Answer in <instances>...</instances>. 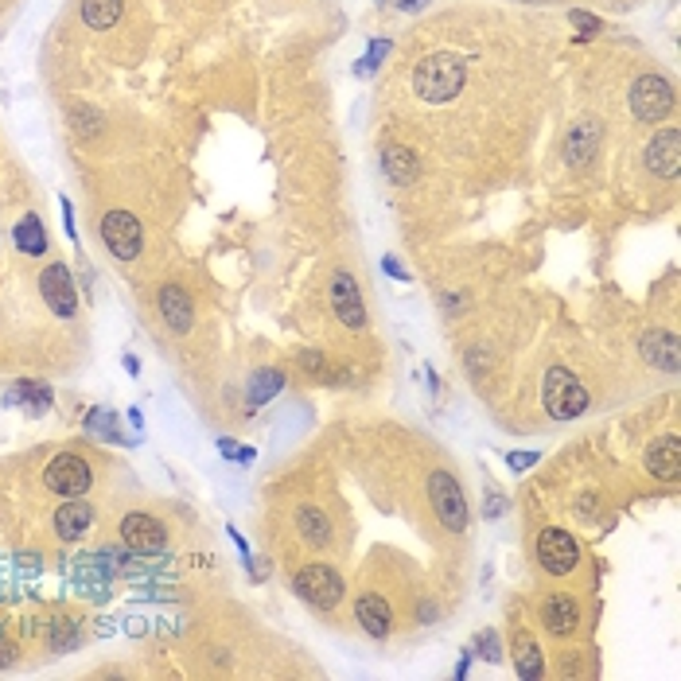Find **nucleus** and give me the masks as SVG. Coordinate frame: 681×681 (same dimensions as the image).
<instances>
[{
    "instance_id": "f257e3e1",
    "label": "nucleus",
    "mask_w": 681,
    "mask_h": 681,
    "mask_svg": "<svg viewBox=\"0 0 681 681\" xmlns=\"http://www.w3.org/2000/svg\"><path fill=\"white\" fill-rule=\"evenodd\" d=\"M463 78H468V70H463V59L440 51V55H428V59L417 67L413 90L421 94L425 101H452V98L463 90Z\"/></svg>"
},
{
    "instance_id": "f03ea898",
    "label": "nucleus",
    "mask_w": 681,
    "mask_h": 681,
    "mask_svg": "<svg viewBox=\"0 0 681 681\" xmlns=\"http://www.w3.org/2000/svg\"><path fill=\"white\" fill-rule=\"evenodd\" d=\"M542 397H545V409L553 421H573L588 409V389L576 382V374H569L564 366H553L545 374V386H542Z\"/></svg>"
},
{
    "instance_id": "7ed1b4c3",
    "label": "nucleus",
    "mask_w": 681,
    "mask_h": 681,
    "mask_svg": "<svg viewBox=\"0 0 681 681\" xmlns=\"http://www.w3.org/2000/svg\"><path fill=\"white\" fill-rule=\"evenodd\" d=\"M293 588L300 592L304 604H312L315 612H331V607L343 604V576L331 569V564H304V569L293 576Z\"/></svg>"
},
{
    "instance_id": "20e7f679",
    "label": "nucleus",
    "mask_w": 681,
    "mask_h": 681,
    "mask_svg": "<svg viewBox=\"0 0 681 681\" xmlns=\"http://www.w3.org/2000/svg\"><path fill=\"white\" fill-rule=\"evenodd\" d=\"M43 483H47V490H55V495H63V499H82L86 490H90V483H94V471H90V463H86L82 456L59 452L47 463V471H43Z\"/></svg>"
},
{
    "instance_id": "39448f33",
    "label": "nucleus",
    "mask_w": 681,
    "mask_h": 681,
    "mask_svg": "<svg viewBox=\"0 0 681 681\" xmlns=\"http://www.w3.org/2000/svg\"><path fill=\"white\" fill-rule=\"evenodd\" d=\"M428 499H432L437 518L444 521V530H452V533L468 530V499H463L459 483L448 471H432L428 475Z\"/></svg>"
},
{
    "instance_id": "423d86ee",
    "label": "nucleus",
    "mask_w": 681,
    "mask_h": 681,
    "mask_svg": "<svg viewBox=\"0 0 681 681\" xmlns=\"http://www.w3.org/2000/svg\"><path fill=\"white\" fill-rule=\"evenodd\" d=\"M631 109L639 121H662L674 109V86L662 75H643L631 86Z\"/></svg>"
},
{
    "instance_id": "0eeeda50",
    "label": "nucleus",
    "mask_w": 681,
    "mask_h": 681,
    "mask_svg": "<svg viewBox=\"0 0 681 681\" xmlns=\"http://www.w3.org/2000/svg\"><path fill=\"white\" fill-rule=\"evenodd\" d=\"M538 561H542V569L545 573H553V576H569L576 569V561H581V553H576V542H573V533H564L557 526H549L542 530V538H538Z\"/></svg>"
},
{
    "instance_id": "6e6552de",
    "label": "nucleus",
    "mask_w": 681,
    "mask_h": 681,
    "mask_svg": "<svg viewBox=\"0 0 681 681\" xmlns=\"http://www.w3.org/2000/svg\"><path fill=\"white\" fill-rule=\"evenodd\" d=\"M101 242L109 245L113 257L133 261L140 253V222L129 211H109L106 219H101Z\"/></svg>"
},
{
    "instance_id": "1a4fd4ad",
    "label": "nucleus",
    "mask_w": 681,
    "mask_h": 681,
    "mask_svg": "<svg viewBox=\"0 0 681 681\" xmlns=\"http://www.w3.org/2000/svg\"><path fill=\"white\" fill-rule=\"evenodd\" d=\"M39 293H43V300H47V308H51L55 315H63V320H70V315H75L78 293H75V281H70V269H67V265L43 269Z\"/></svg>"
},
{
    "instance_id": "9d476101",
    "label": "nucleus",
    "mask_w": 681,
    "mask_h": 681,
    "mask_svg": "<svg viewBox=\"0 0 681 681\" xmlns=\"http://www.w3.org/2000/svg\"><path fill=\"white\" fill-rule=\"evenodd\" d=\"M646 168L662 180H677V171H681V133L677 129L655 133V140L646 144Z\"/></svg>"
},
{
    "instance_id": "9b49d317",
    "label": "nucleus",
    "mask_w": 681,
    "mask_h": 681,
    "mask_svg": "<svg viewBox=\"0 0 681 681\" xmlns=\"http://www.w3.org/2000/svg\"><path fill=\"white\" fill-rule=\"evenodd\" d=\"M121 542L133 553H160L164 549V526L149 514H129L121 521Z\"/></svg>"
},
{
    "instance_id": "f8f14e48",
    "label": "nucleus",
    "mask_w": 681,
    "mask_h": 681,
    "mask_svg": "<svg viewBox=\"0 0 681 681\" xmlns=\"http://www.w3.org/2000/svg\"><path fill=\"white\" fill-rule=\"evenodd\" d=\"M331 308L346 327H362L366 324V312H362V296H358V284L351 273H335L331 281Z\"/></svg>"
},
{
    "instance_id": "ddd939ff",
    "label": "nucleus",
    "mask_w": 681,
    "mask_h": 681,
    "mask_svg": "<svg viewBox=\"0 0 681 681\" xmlns=\"http://www.w3.org/2000/svg\"><path fill=\"white\" fill-rule=\"evenodd\" d=\"M643 358L650 366H658L666 374H677L681 370V343L674 331H646L643 335Z\"/></svg>"
},
{
    "instance_id": "4468645a",
    "label": "nucleus",
    "mask_w": 681,
    "mask_h": 681,
    "mask_svg": "<svg viewBox=\"0 0 681 681\" xmlns=\"http://www.w3.org/2000/svg\"><path fill=\"white\" fill-rule=\"evenodd\" d=\"M90 526H94V506L86 499H70L55 511V533H59L63 542H78Z\"/></svg>"
},
{
    "instance_id": "2eb2a0df",
    "label": "nucleus",
    "mask_w": 681,
    "mask_h": 681,
    "mask_svg": "<svg viewBox=\"0 0 681 681\" xmlns=\"http://www.w3.org/2000/svg\"><path fill=\"white\" fill-rule=\"evenodd\" d=\"M600 149V125L596 121H576L564 137V156H569L573 168H584Z\"/></svg>"
},
{
    "instance_id": "dca6fc26",
    "label": "nucleus",
    "mask_w": 681,
    "mask_h": 681,
    "mask_svg": "<svg viewBox=\"0 0 681 681\" xmlns=\"http://www.w3.org/2000/svg\"><path fill=\"white\" fill-rule=\"evenodd\" d=\"M355 615L362 623V631L374 635V639H386L389 627H394V619H389V604L378 596V592H362L358 604H355Z\"/></svg>"
},
{
    "instance_id": "f3484780",
    "label": "nucleus",
    "mask_w": 681,
    "mask_h": 681,
    "mask_svg": "<svg viewBox=\"0 0 681 681\" xmlns=\"http://www.w3.org/2000/svg\"><path fill=\"white\" fill-rule=\"evenodd\" d=\"M646 471L655 475V480L674 483L677 471H681V437H662L655 448H650V452H646Z\"/></svg>"
},
{
    "instance_id": "a211bd4d",
    "label": "nucleus",
    "mask_w": 681,
    "mask_h": 681,
    "mask_svg": "<svg viewBox=\"0 0 681 681\" xmlns=\"http://www.w3.org/2000/svg\"><path fill=\"white\" fill-rule=\"evenodd\" d=\"M542 623H545V631L549 635H573L576 631V623H581V612H576V604L569 596H549L545 607H542Z\"/></svg>"
},
{
    "instance_id": "6ab92c4d",
    "label": "nucleus",
    "mask_w": 681,
    "mask_h": 681,
    "mask_svg": "<svg viewBox=\"0 0 681 681\" xmlns=\"http://www.w3.org/2000/svg\"><path fill=\"white\" fill-rule=\"evenodd\" d=\"M160 312H164V324L171 331H191V300H187V293L180 284H168L160 293Z\"/></svg>"
},
{
    "instance_id": "aec40b11",
    "label": "nucleus",
    "mask_w": 681,
    "mask_h": 681,
    "mask_svg": "<svg viewBox=\"0 0 681 681\" xmlns=\"http://www.w3.org/2000/svg\"><path fill=\"white\" fill-rule=\"evenodd\" d=\"M296 530H300V538L308 545H315V549L331 542V521L324 518L320 506H300V511H296Z\"/></svg>"
},
{
    "instance_id": "412c9836",
    "label": "nucleus",
    "mask_w": 681,
    "mask_h": 681,
    "mask_svg": "<svg viewBox=\"0 0 681 681\" xmlns=\"http://www.w3.org/2000/svg\"><path fill=\"white\" fill-rule=\"evenodd\" d=\"M382 168H386V176L394 180L397 187L413 183L417 176H421V168H417V156H413L409 149H386V152H382Z\"/></svg>"
},
{
    "instance_id": "4be33fe9",
    "label": "nucleus",
    "mask_w": 681,
    "mask_h": 681,
    "mask_svg": "<svg viewBox=\"0 0 681 681\" xmlns=\"http://www.w3.org/2000/svg\"><path fill=\"white\" fill-rule=\"evenodd\" d=\"M82 20L94 32H109L121 20V0H82Z\"/></svg>"
},
{
    "instance_id": "5701e85b",
    "label": "nucleus",
    "mask_w": 681,
    "mask_h": 681,
    "mask_svg": "<svg viewBox=\"0 0 681 681\" xmlns=\"http://www.w3.org/2000/svg\"><path fill=\"white\" fill-rule=\"evenodd\" d=\"M16 245H20V253H47V234H43V222L36 219V214H27V219H20L16 226Z\"/></svg>"
},
{
    "instance_id": "b1692460",
    "label": "nucleus",
    "mask_w": 681,
    "mask_h": 681,
    "mask_svg": "<svg viewBox=\"0 0 681 681\" xmlns=\"http://www.w3.org/2000/svg\"><path fill=\"white\" fill-rule=\"evenodd\" d=\"M284 386V374L281 370H257L253 374V389H250V409H261L277 389Z\"/></svg>"
},
{
    "instance_id": "393cba45",
    "label": "nucleus",
    "mask_w": 681,
    "mask_h": 681,
    "mask_svg": "<svg viewBox=\"0 0 681 681\" xmlns=\"http://www.w3.org/2000/svg\"><path fill=\"white\" fill-rule=\"evenodd\" d=\"M518 674L521 677H542V650H538V643L533 639H526V635H518Z\"/></svg>"
},
{
    "instance_id": "a878e982",
    "label": "nucleus",
    "mask_w": 681,
    "mask_h": 681,
    "mask_svg": "<svg viewBox=\"0 0 681 681\" xmlns=\"http://www.w3.org/2000/svg\"><path fill=\"white\" fill-rule=\"evenodd\" d=\"M75 643V623L70 619H55V627H51V646L59 650V646H70Z\"/></svg>"
},
{
    "instance_id": "bb28decb",
    "label": "nucleus",
    "mask_w": 681,
    "mask_h": 681,
    "mask_svg": "<svg viewBox=\"0 0 681 681\" xmlns=\"http://www.w3.org/2000/svg\"><path fill=\"white\" fill-rule=\"evenodd\" d=\"M70 113H75V121H82V125H78V133H86V137H90V133H98V113L82 109V106H75Z\"/></svg>"
},
{
    "instance_id": "cd10ccee",
    "label": "nucleus",
    "mask_w": 681,
    "mask_h": 681,
    "mask_svg": "<svg viewBox=\"0 0 681 681\" xmlns=\"http://www.w3.org/2000/svg\"><path fill=\"white\" fill-rule=\"evenodd\" d=\"M576 27H584V32H581V39H588V36H596V27H600V20L596 16H584V12H573V16H569Z\"/></svg>"
},
{
    "instance_id": "c85d7f7f",
    "label": "nucleus",
    "mask_w": 681,
    "mask_h": 681,
    "mask_svg": "<svg viewBox=\"0 0 681 681\" xmlns=\"http://www.w3.org/2000/svg\"><path fill=\"white\" fill-rule=\"evenodd\" d=\"M219 452L230 459H253V448H234L230 440H219Z\"/></svg>"
},
{
    "instance_id": "c756f323",
    "label": "nucleus",
    "mask_w": 681,
    "mask_h": 681,
    "mask_svg": "<svg viewBox=\"0 0 681 681\" xmlns=\"http://www.w3.org/2000/svg\"><path fill=\"white\" fill-rule=\"evenodd\" d=\"M533 459H538V456H533V452H530V456H526V452H514V456H511V463H514V468H518V471H521V468H530V463H533Z\"/></svg>"
},
{
    "instance_id": "7c9ffc66",
    "label": "nucleus",
    "mask_w": 681,
    "mask_h": 681,
    "mask_svg": "<svg viewBox=\"0 0 681 681\" xmlns=\"http://www.w3.org/2000/svg\"><path fill=\"white\" fill-rule=\"evenodd\" d=\"M12 658H16V650H12V643H5V639H0V666H8Z\"/></svg>"
},
{
    "instance_id": "2f4dec72",
    "label": "nucleus",
    "mask_w": 681,
    "mask_h": 681,
    "mask_svg": "<svg viewBox=\"0 0 681 681\" xmlns=\"http://www.w3.org/2000/svg\"><path fill=\"white\" fill-rule=\"evenodd\" d=\"M386 269H389V273H394V277H401V281H405V273H401V265H397V261H394V257H386Z\"/></svg>"
},
{
    "instance_id": "473e14b6",
    "label": "nucleus",
    "mask_w": 681,
    "mask_h": 681,
    "mask_svg": "<svg viewBox=\"0 0 681 681\" xmlns=\"http://www.w3.org/2000/svg\"><path fill=\"white\" fill-rule=\"evenodd\" d=\"M397 5H401V8H425L428 0H397Z\"/></svg>"
}]
</instances>
